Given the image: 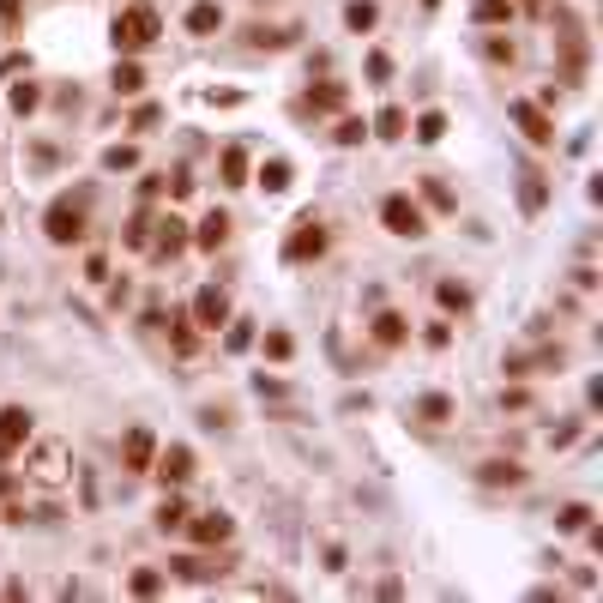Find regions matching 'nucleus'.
<instances>
[{
  "label": "nucleus",
  "mask_w": 603,
  "mask_h": 603,
  "mask_svg": "<svg viewBox=\"0 0 603 603\" xmlns=\"http://www.w3.org/2000/svg\"><path fill=\"white\" fill-rule=\"evenodd\" d=\"M158 37H163L158 6H127V13H115V24H109V42H115V55H145V49H151Z\"/></svg>",
  "instance_id": "nucleus-1"
},
{
  "label": "nucleus",
  "mask_w": 603,
  "mask_h": 603,
  "mask_svg": "<svg viewBox=\"0 0 603 603\" xmlns=\"http://www.w3.org/2000/svg\"><path fill=\"white\" fill-rule=\"evenodd\" d=\"M85 212H91V194H60V200L42 212V236L55 241V248L85 241Z\"/></svg>",
  "instance_id": "nucleus-2"
},
{
  "label": "nucleus",
  "mask_w": 603,
  "mask_h": 603,
  "mask_svg": "<svg viewBox=\"0 0 603 603\" xmlns=\"http://www.w3.org/2000/svg\"><path fill=\"white\" fill-rule=\"evenodd\" d=\"M326 248H332L326 218L320 212H302V218L290 223V236H284V266H308V260H320Z\"/></svg>",
  "instance_id": "nucleus-3"
},
{
  "label": "nucleus",
  "mask_w": 603,
  "mask_h": 603,
  "mask_svg": "<svg viewBox=\"0 0 603 603\" xmlns=\"http://www.w3.org/2000/svg\"><path fill=\"white\" fill-rule=\"evenodd\" d=\"M381 230L386 236H399V241H422L428 236V212H422L410 194H386L381 200Z\"/></svg>",
  "instance_id": "nucleus-4"
},
{
  "label": "nucleus",
  "mask_w": 603,
  "mask_h": 603,
  "mask_svg": "<svg viewBox=\"0 0 603 603\" xmlns=\"http://www.w3.org/2000/svg\"><path fill=\"white\" fill-rule=\"evenodd\" d=\"M200 459H194V446H158V459H151V477L163 489H181V482H194Z\"/></svg>",
  "instance_id": "nucleus-5"
},
{
  "label": "nucleus",
  "mask_w": 603,
  "mask_h": 603,
  "mask_svg": "<svg viewBox=\"0 0 603 603\" xmlns=\"http://www.w3.org/2000/svg\"><path fill=\"white\" fill-rule=\"evenodd\" d=\"M151 459H158V435H151L145 422H133V428L121 435V464H127L133 477H151Z\"/></svg>",
  "instance_id": "nucleus-6"
},
{
  "label": "nucleus",
  "mask_w": 603,
  "mask_h": 603,
  "mask_svg": "<svg viewBox=\"0 0 603 603\" xmlns=\"http://www.w3.org/2000/svg\"><path fill=\"white\" fill-rule=\"evenodd\" d=\"M31 410H24V404H6V410H0V464H13L24 453V441H31Z\"/></svg>",
  "instance_id": "nucleus-7"
},
{
  "label": "nucleus",
  "mask_w": 603,
  "mask_h": 603,
  "mask_svg": "<svg viewBox=\"0 0 603 603\" xmlns=\"http://www.w3.org/2000/svg\"><path fill=\"white\" fill-rule=\"evenodd\" d=\"M151 230H158V236L145 241V248H151V260H158V266L181 260V254L194 248V236H187V223H181V218H158V223H151Z\"/></svg>",
  "instance_id": "nucleus-8"
},
{
  "label": "nucleus",
  "mask_w": 603,
  "mask_h": 603,
  "mask_svg": "<svg viewBox=\"0 0 603 603\" xmlns=\"http://www.w3.org/2000/svg\"><path fill=\"white\" fill-rule=\"evenodd\" d=\"M181 531L194 537V549H218V543H230V537H236V519H230L223 507H212V513H200V519H187Z\"/></svg>",
  "instance_id": "nucleus-9"
},
{
  "label": "nucleus",
  "mask_w": 603,
  "mask_h": 603,
  "mask_svg": "<svg viewBox=\"0 0 603 603\" xmlns=\"http://www.w3.org/2000/svg\"><path fill=\"white\" fill-rule=\"evenodd\" d=\"M507 115H513V121H519V127H525V140H531V145H555V121L543 115L537 103L513 97V103H507Z\"/></svg>",
  "instance_id": "nucleus-10"
},
{
  "label": "nucleus",
  "mask_w": 603,
  "mask_h": 603,
  "mask_svg": "<svg viewBox=\"0 0 603 603\" xmlns=\"http://www.w3.org/2000/svg\"><path fill=\"white\" fill-rule=\"evenodd\" d=\"M453 417H459V404L446 399V392H422V399H410V422H417V428H446Z\"/></svg>",
  "instance_id": "nucleus-11"
},
{
  "label": "nucleus",
  "mask_w": 603,
  "mask_h": 603,
  "mask_svg": "<svg viewBox=\"0 0 603 603\" xmlns=\"http://www.w3.org/2000/svg\"><path fill=\"white\" fill-rule=\"evenodd\" d=\"M223 320H230V296H223L218 284H205L200 296H194V326H205V332H218Z\"/></svg>",
  "instance_id": "nucleus-12"
},
{
  "label": "nucleus",
  "mask_w": 603,
  "mask_h": 603,
  "mask_svg": "<svg viewBox=\"0 0 603 603\" xmlns=\"http://www.w3.org/2000/svg\"><path fill=\"white\" fill-rule=\"evenodd\" d=\"M230 230H236V223H230V212H218V205H212V212L200 218V230H194V248H200V254H218L223 241H230Z\"/></svg>",
  "instance_id": "nucleus-13"
},
{
  "label": "nucleus",
  "mask_w": 603,
  "mask_h": 603,
  "mask_svg": "<svg viewBox=\"0 0 603 603\" xmlns=\"http://www.w3.org/2000/svg\"><path fill=\"white\" fill-rule=\"evenodd\" d=\"M368 338L381 344V350H399V344L410 338V320H404L399 308H381V314H374V326H368Z\"/></svg>",
  "instance_id": "nucleus-14"
},
{
  "label": "nucleus",
  "mask_w": 603,
  "mask_h": 603,
  "mask_svg": "<svg viewBox=\"0 0 603 603\" xmlns=\"http://www.w3.org/2000/svg\"><path fill=\"white\" fill-rule=\"evenodd\" d=\"M477 482H482V489H519V482H525V464L519 459H482L477 464Z\"/></svg>",
  "instance_id": "nucleus-15"
},
{
  "label": "nucleus",
  "mask_w": 603,
  "mask_h": 603,
  "mask_svg": "<svg viewBox=\"0 0 603 603\" xmlns=\"http://www.w3.org/2000/svg\"><path fill=\"white\" fill-rule=\"evenodd\" d=\"M223 567H212L205 555H181V562H169V580H187V585H205V580H218Z\"/></svg>",
  "instance_id": "nucleus-16"
},
{
  "label": "nucleus",
  "mask_w": 603,
  "mask_h": 603,
  "mask_svg": "<svg viewBox=\"0 0 603 603\" xmlns=\"http://www.w3.org/2000/svg\"><path fill=\"white\" fill-rule=\"evenodd\" d=\"M435 302H441L446 314H471V302H477V296H471V284H459V278H441V284H435Z\"/></svg>",
  "instance_id": "nucleus-17"
},
{
  "label": "nucleus",
  "mask_w": 603,
  "mask_h": 603,
  "mask_svg": "<svg viewBox=\"0 0 603 603\" xmlns=\"http://www.w3.org/2000/svg\"><path fill=\"white\" fill-rule=\"evenodd\" d=\"M212 31H223V6L218 0H200V6L187 13V37H212Z\"/></svg>",
  "instance_id": "nucleus-18"
},
{
  "label": "nucleus",
  "mask_w": 603,
  "mask_h": 603,
  "mask_svg": "<svg viewBox=\"0 0 603 603\" xmlns=\"http://www.w3.org/2000/svg\"><path fill=\"white\" fill-rule=\"evenodd\" d=\"M332 109H344V85H320L302 97V115H332Z\"/></svg>",
  "instance_id": "nucleus-19"
},
{
  "label": "nucleus",
  "mask_w": 603,
  "mask_h": 603,
  "mask_svg": "<svg viewBox=\"0 0 603 603\" xmlns=\"http://www.w3.org/2000/svg\"><path fill=\"white\" fill-rule=\"evenodd\" d=\"M218 169H223V187H248V151L241 145H223Z\"/></svg>",
  "instance_id": "nucleus-20"
},
{
  "label": "nucleus",
  "mask_w": 603,
  "mask_h": 603,
  "mask_svg": "<svg viewBox=\"0 0 603 603\" xmlns=\"http://www.w3.org/2000/svg\"><path fill=\"white\" fill-rule=\"evenodd\" d=\"M151 525H158V531H181V525H187V501H181V495H163Z\"/></svg>",
  "instance_id": "nucleus-21"
},
{
  "label": "nucleus",
  "mask_w": 603,
  "mask_h": 603,
  "mask_svg": "<svg viewBox=\"0 0 603 603\" xmlns=\"http://www.w3.org/2000/svg\"><path fill=\"white\" fill-rule=\"evenodd\" d=\"M163 585H169V573H158V567H133V573H127V591H133V598H158Z\"/></svg>",
  "instance_id": "nucleus-22"
},
{
  "label": "nucleus",
  "mask_w": 603,
  "mask_h": 603,
  "mask_svg": "<svg viewBox=\"0 0 603 603\" xmlns=\"http://www.w3.org/2000/svg\"><path fill=\"white\" fill-rule=\"evenodd\" d=\"M344 24H350V31H374V24H381V6H374V0H350V6H344Z\"/></svg>",
  "instance_id": "nucleus-23"
},
{
  "label": "nucleus",
  "mask_w": 603,
  "mask_h": 603,
  "mask_svg": "<svg viewBox=\"0 0 603 603\" xmlns=\"http://www.w3.org/2000/svg\"><path fill=\"white\" fill-rule=\"evenodd\" d=\"M404 127H410V115H404V109H381V115H374V140H404Z\"/></svg>",
  "instance_id": "nucleus-24"
},
{
  "label": "nucleus",
  "mask_w": 603,
  "mask_h": 603,
  "mask_svg": "<svg viewBox=\"0 0 603 603\" xmlns=\"http://www.w3.org/2000/svg\"><path fill=\"white\" fill-rule=\"evenodd\" d=\"M109 85H115V97H140V91H145V73L133 67V60H121V67H115V79H109Z\"/></svg>",
  "instance_id": "nucleus-25"
},
{
  "label": "nucleus",
  "mask_w": 603,
  "mask_h": 603,
  "mask_svg": "<svg viewBox=\"0 0 603 603\" xmlns=\"http://www.w3.org/2000/svg\"><path fill=\"white\" fill-rule=\"evenodd\" d=\"M585 525H591V501H567L555 513V531H585Z\"/></svg>",
  "instance_id": "nucleus-26"
},
{
  "label": "nucleus",
  "mask_w": 603,
  "mask_h": 603,
  "mask_svg": "<svg viewBox=\"0 0 603 603\" xmlns=\"http://www.w3.org/2000/svg\"><path fill=\"white\" fill-rule=\"evenodd\" d=\"M169 338H176L181 356H194V344H200L194 338V314H169Z\"/></svg>",
  "instance_id": "nucleus-27"
},
{
  "label": "nucleus",
  "mask_w": 603,
  "mask_h": 603,
  "mask_svg": "<svg viewBox=\"0 0 603 603\" xmlns=\"http://www.w3.org/2000/svg\"><path fill=\"white\" fill-rule=\"evenodd\" d=\"M417 140H422V145H441V140H446V115H441V109L417 115Z\"/></svg>",
  "instance_id": "nucleus-28"
},
{
  "label": "nucleus",
  "mask_w": 603,
  "mask_h": 603,
  "mask_svg": "<svg viewBox=\"0 0 603 603\" xmlns=\"http://www.w3.org/2000/svg\"><path fill=\"white\" fill-rule=\"evenodd\" d=\"M103 169H109V176H121V169H140V151H133V145H109V151H103Z\"/></svg>",
  "instance_id": "nucleus-29"
},
{
  "label": "nucleus",
  "mask_w": 603,
  "mask_h": 603,
  "mask_svg": "<svg viewBox=\"0 0 603 603\" xmlns=\"http://www.w3.org/2000/svg\"><path fill=\"white\" fill-rule=\"evenodd\" d=\"M422 200L435 205V212H459V200H453V187H446V181H435V176L422 181Z\"/></svg>",
  "instance_id": "nucleus-30"
},
{
  "label": "nucleus",
  "mask_w": 603,
  "mask_h": 603,
  "mask_svg": "<svg viewBox=\"0 0 603 603\" xmlns=\"http://www.w3.org/2000/svg\"><path fill=\"white\" fill-rule=\"evenodd\" d=\"M260 187H266V194H284V187H290V163L272 158V163L260 169Z\"/></svg>",
  "instance_id": "nucleus-31"
},
{
  "label": "nucleus",
  "mask_w": 603,
  "mask_h": 603,
  "mask_svg": "<svg viewBox=\"0 0 603 603\" xmlns=\"http://www.w3.org/2000/svg\"><path fill=\"white\" fill-rule=\"evenodd\" d=\"M477 24H501V19H513V0H477V13H471Z\"/></svg>",
  "instance_id": "nucleus-32"
},
{
  "label": "nucleus",
  "mask_w": 603,
  "mask_h": 603,
  "mask_svg": "<svg viewBox=\"0 0 603 603\" xmlns=\"http://www.w3.org/2000/svg\"><path fill=\"white\" fill-rule=\"evenodd\" d=\"M6 103H13V115H31V109H42V91L37 85H13V97Z\"/></svg>",
  "instance_id": "nucleus-33"
},
{
  "label": "nucleus",
  "mask_w": 603,
  "mask_h": 603,
  "mask_svg": "<svg viewBox=\"0 0 603 603\" xmlns=\"http://www.w3.org/2000/svg\"><path fill=\"white\" fill-rule=\"evenodd\" d=\"M248 42H254V49H284V42H296V31H266V24H254Z\"/></svg>",
  "instance_id": "nucleus-34"
},
{
  "label": "nucleus",
  "mask_w": 603,
  "mask_h": 603,
  "mask_svg": "<svg viewBox=\"0 0 603 603\" xmlns=\"http://www.w3.org/2000/svg\"><path fill=\"white\" fill-rule=\"evenodd\" d=\"M260 350H266V356H272V362H290V350H296V338H290V332H266V338H260Z\"/></svg>",
  "instance_id": "nucleus-35"
},
{
  "label": "nucleus",
  "mask_w": 603,
  "mask_h": 603,
  "mask_svg": "<svg viewBox=\"0 0 603 603\" xmlns=\"http://www.w3.org/2000/svg\"><path fill=\"white\" fill-rule=\"evenodd\" d=\"M151 212H133V223H127V248H145V241H151Z\"/></svg>",
  "instance_id": "nucleus-36"
},
{
  "label": "nucleus",
  "mask_w": 603,
  "mask_h": 603,
  "mask_svg": "<svg viewBox=\"0 0 603 603\" xmlns=\"http://www.w3.org/2000/svg\"><path fill=\"white\" fill-rule=\"evenodd\" d=\"M422 344H428V350H446V344H453V326H446V320H428Z\"/></svg>",
  "instance_id": "nucleus-37"
},
{
  "label": "nucleus",
  "mask_w": 603,
  "mask_h": 603,
  "mask_svg": "<svg viewBox=\"0 0 603 603\" xmlns=\"http://www.w3.org/2000/svg\"><path fill=\"white\" fill-rule=\"evenodd\" d=\"M362 133H368L362 121H338V133H332V140H338V145H362Z\"/></svg>",
  "instance_id": "nucleus-38"
},
{
  "label": "nucleus",
  "mask_w": 603,
  "mask_h": 603,
  "mask_svg": "<svg viewBox=\"0 0 603 603\" xmlns=\"http://www.w3.org/2000/svg\"><path fill=\"white\" fill-rule=\"evenodd\" d=\"M248 326H254V320H236V326H230V338H223V344H230V350H248V344H254V332H248Z\"/></svg>",
  "instance_id": "nucleus-39"
},
{
  "label": "nucleus",
  "mask_w": 603,
  "mask_h": 603,
  "mask_svg": "<svg viewBox=\"0 0 603 603\" xmlns=\"http://www.w3.org/2000/svg\"><path fill=\"white\" fill-rule=\"evenodd\" d=\"M19 19H24V0H0V24L19 31Z\"/></svg>",
  "instance_id": "nucleus-40"
},
{
  "label": "nucleus",
  "mask_w": 603,
  "mask_h": 603,
  "mask_svg": "<svg viewBox=\"0 0 603 603\" xmlns=\"http://www.w3.org/2000/svg\"><path fill=\"white\" fill-rule=\"evenodd\" d=\"M543 205V176H525V212H537Z\"/></svg>",
  "instance_id": "nucleus-41"
},
{
  "label": "nucleus",
  "mask_w": 603,
  "mask_h": 603,
  "mask_svg": "<svg viewBox=\"0 0 603 603\" xmlns=\"http://www.w3.org/2000/svg\"><path fill=\"white\" fill-rule=\"evenodd\" d=\"M85 278L103 284V278H109V260H103V254H91V260H85Z\"/></svg>",
  "instance_id": "nucleus-42"
},
{
  "label": "nucleus",
  "mask_w": 603,
  "mask_h": 603,
  "mask_svg": "<svg viewBox=\"0 0 603 603\" xmlns=\"http://www.w3.org/2000/svg\"><path fill=\"white\" fill-rule=\"evenodd\" d=\"M368 79H392V60H386V55H368Z\"/></svg>",
  "instance_id": "nucleus-43"
},
{
  "label": "nucleus",
  "mask_w": 603,
  "mask_h": 603,
  "mask_svg": "<svg viewBox=\"0 0 603 603\" xmlns=\"http://www.w3.org/2000/svg\"><path fill=\"white\" fill-rule=\"evenodd\" d=\"M158 121H163V115H158V109H151V103H145L140 115H133V133H145V127H158Z\"/></svg>",
  "instance_id": "nucleus-44"
}]
</instances>
